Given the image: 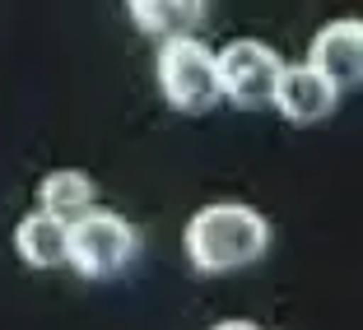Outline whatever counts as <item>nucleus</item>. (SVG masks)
Listing matches in <instances>:
<instances>
[{
	"mask_svg": "<svg viewBox=\"0 0 363 330\" xmlns=\"http://www.w3.org/2000/svg\"><path fill=\"white\" fill-rule=\"evenodd\" d=\"M210 330H266V326H257V321H242V317H233V321H219V326H210Z\"/></svg>",
	"mask_w": 363,
	"mask_h": 330,
	"instance_id": "9d476101",
	"label": "nucleus"
},
{
	"mask_svg": "<svg viewBox=\"0 0 363 330\" xmlns=\"http://www.w3.org/2000/svg\"><path fill=\"white\" fill-rule=\"evenodd\" d=\"M154 75H159L163 103L182 117H201L210 107H219L224 89H219V56L196 38H177L163 42L154 56Z\"/></svg>",
	"mask_w": 363,
	"mask_h": 330,
	"instance_id": "f03ea898",
	"label": "nucleus"
},
{
	"mask_svg": "<svg viewBox=\"0 0 363 330\" xmlns=\"http://www.w3.org/2000/svg\"><path fill=\"white\" fill-rule=\"evenodd\" d=\"M182 242L196 275H238L270 251V219L252 205L219 200L186 219Z\"/></svg>",
	"mask_w": 363,
	"mask_h": 330,
	"instance_id": "f257e3e1",
	"label": "nucleus"
},
{
	"mask_svg": "<svg viewBox=\"0 0 363 330\" xmlns=\"http://www.w3.org/2000/svg\"><path fill=\"white\" fill-rule=\"evenodd\" d=\"M135 224L117 210H94L70 224V270L84 279H117L135 261Z\"/></svg>",
	"mask_w": 363,
	"mask_h": 330,
	"instance_id": "7ed1b4c3",
	"label": "nucleus"
},
{
	"mask_svg": "<svg viewBox=\"0 0 363 330\" xmlns=\"http://www.w3.org/2000/svg\"><path fill=\"white\" fill-rule=\"evenodd\" d=\"M94 195H98L94 177L79 172V168H56L38 181V200H43L38 210H47L52 219H61V224H79L84 214H94L98 210Z\"/></svg>",
	"mask_w": 363,
	"mask_h": 330,
	"instance_id": "6e6552de",
	"label": "nucleus"
},
{
	"mask_svg": "<svg viewBox=\"0 0 363 330\" xmlns=\"http://www.w3.org/2000/svg\"><path fill=\"white\" fill-rule=\"evenodd\" d=\"M14 251H19V261L33 266V270L70 266V224L52 219L47 210L23 214L19 228H14Z\"/></svg>",
	"mask_w": 363,
	"mask_h": 330,
	"instance_id": "0eeeda50",
	"label": "nucleus"
},
{
	"mask_svg": "<svg viewBox=\"0 0 363 330\" xmlns=\"http://www.w3.org/2000/svg\"><path fill=\"white\" fill-rule=\"evenodd\" d=\"M289 65L279 61L275 47L257 42V38H238L219 52V89H224V103L242 107V112H257V107H275L279 79H284Z\"/></svg>",
	"mask_w": 363,
	"mask_h": 330,
	"instance_id": "20e7f679",
	"label": "nucleus"
},
{
	"mask_svg": "<svg viewBox=\"0 0 363 330\" xmlns=\"http://www.w3.org/2000/svg\"><path fill=\"white\" fill-rule=\"evenodd\" d=\"M308 65L321 79H331L335 93L363 89V19H331L312 33Z\"/></svg>",
	"mask_w": 363,
	"mask_h": 330,
	"instance_id": "39448f33",
	"label": "nucleus"
},
{
	"mask_svg": "<svg viewBox=\"0 0 363 330\" xmlns=\"http://www.w3.org/2000/svg\"><path fill=\"white\" fill-rule=\"evenodd\" d=\"M130 19H135L140 33H150L163 42H177V38H196L205 19L201 0H130Z\"/></svg>",
	"mask_w": 363,
	"mask_h": 330,
	"instance_id": "1a4fd4ad",
	"label": "nucleus"
},
{
	"mask_svg": "<svg viewBox=\"0 0 363 330\" xmlns=\"http://www.w3.org/2000/svg\"><path fill=\"white\" fill-rule=\"evenodd\" d=\"M335 103H340L335 84L321 79L312 65H289L275 93V107L289 126H317V121H326L335 112Z\"/></svg>",
	"mask_w": 363,
	"mask_h": 330,
	"instance_id": "423d86ee",
	"label": "nucleus"
}]
</instances>
